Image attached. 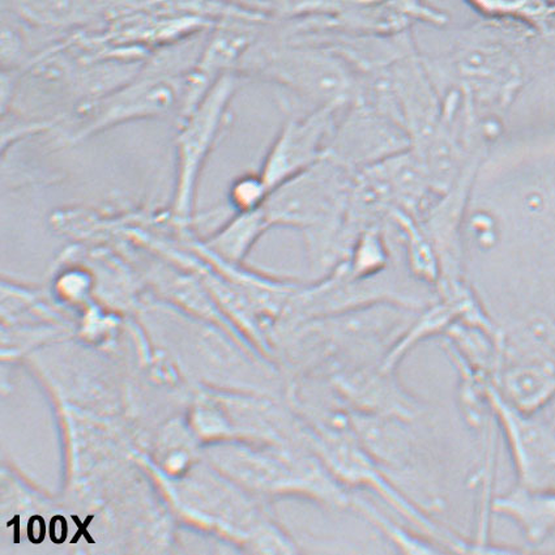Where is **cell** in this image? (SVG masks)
<instances>
[{
    "label": "cell",
    "instance_id": "6da1fadb",
    "mask_svg": "<svg viewBox=\"0 0 555 555\" xmlns=\"http://www.w3.org/2000/svg\"><path fill=\"white\" fill-rule=\"evenodd\" d=\"M535 29L487 21L457 31L448 53L426 60L440 93L456 89L482 120L503 122L527 80L529 42Z\"/></svg>",
    "mask_w": 555,
    "mask_h": 555
},
{
    "label": "cell",
    "instance_id": "7a4b0ae2",
    "mask_svg": "<svg viewBox=\"0 0 555 555\" xmlns=\"http://www.w3.org/2000/svg\"><path fill=\"white\" fill-rule=\"evenodd\" d=\"M356 171L324 155L310 169L274 189L263 207L271 228H295L308 241L317 279L347 260V220Z\"/></svg>",
    "mask_w": 555,
    "mask_h": 555
},
{
    "label": "cell",
    "instance_id": "3957f363",
    "mask_svg": "<svg viewBox=\"0 0 555 555\" xmlns=\"http://www.w3.org/2000/svg\"><path fill=\"white\" fill-rule=\"evenodd\" d=\"M238 73L276 82L312 108L347 107L360 82L359 73L335 50L297 37L282 42L257 41L241 62Z\"/></svg>",
    "mask_w": 555,
    "mask_h": 555
},
{
    "label": "cell",
    "instance_id": "277c9868",
    "mask_svg": "<svg viewBox=\"0 0 555 555\" xmlns=\"http://www.w3.org/2000/svg\"><path fill=\"white\" fill-rule=\"evenodd\" d=\"M237 80L238 76L234 73L222 76L199 104L180 119L176 142V190L171 206L177 221L189 222L193 215L197 182L227 125Z\"/></svg>",
    "mask_w": 555,
    "mask_h": 555
},
{
    "label": "cell",
    "instance_id": "5b68a950",
    "mask_svg": "<svg viewBox=\"0 0 555 555\" xmlns=\"http://www.w3.org/2000/svg\"><path fill=\"white\" fill-rule=\"evenodd\" d=\"M489 400L498 430L505 439L516 480L529 489L555 488V424L538 414L522 413L509 405L494 383Z\"/></svg>",
    "mask_w": 555,
    "mask_h": 555
},
{
    "label": "cell",
    "instance_id": "8992f818",
    "mask_svg": "<svg viewBox=\"0 0 555 555\" xmlns=\"http://www.w3.org/2000/svg\"><path fill=\"white\" fill-rule=\"evenodd\" d=\"M186 76L153 68L87 107L76 139L93 135L130 120L163 116L182 105Z\"/></svg>",
    "mask_w": 555,
    "mask_h": 555
},
{
    "label": "cell",
    "instance_id": "52a82bcc",
    "mask_svg": "<svg viewBox=\"0 0 555 555\" xmlns=\"http://www.w3.org/2000/svg\"><path fill=\"white\" fill-rule=\"evenodd\" d=\"M411 149L403 127L376 108L352 101L337 120L325 155L360 171Z\"/></svg>",
    "mask_w": 555,
    "mask_h": 555
},
{
    "label": "cell",
    "instance_id": "ba28073f",
    "mask_svg": "<svg viewBox=\"0 0 555 555\" xmlns=\"http://www.w3.org/2000/svg\"><path fill=\"white\" fill-rule=\"evenodd\" d=\"M344 108H310L286 119L259 170L271 193L280 184L310 169L325 155Z\"/></svg>",
    "mask_w": 555,
    "mask_h": 555
},
{
    "label": "cell",
    "instance_id": "9c48e42d",
    "mask_svg": "<svg viewBox=\"0 0 555 555\" xmlns=\"http://www.w3.org/2000/svg\"><path fill=\"white\" fill-rule=\"evenodd\" d=\"M494 386L515 410L528 414L542 413L555 400V369L535 357L505 353Z\"/></svg>",
    "mask_w": 555,
    "mask_h": 555
},
{
    "label": "cell",
    "instance_id": "30bf717a",
    "mask_svg": "<svg viewBox=\"0 0 555 555\" xmlns=\"http://www.w3.org/2000/svg\"><path fill=\"white\" fill-rule=\"evenodd\" d=\"M491 513L512 520L532 552L555 533V488L529 489L516 485L508 493L494 498Z\"/></svg>",
    "mask_w": 555,
    "mask_h": 555
},
{
    "label": "cell",
    "instance_id": "8fae6325",
    "mask_svg": "<svg viewBox=\"0 0 555 555\" xmlns=\"http://www.w3.org/2000/svg\"><path fill=\"white\" fill-rule=\"evenodd\" d=\"M270 225L266 220L263 208L254 212L235 214L225 224L208 235L206 242L210 251L222 259L238 263L259 241Z\"/></svg>",
    "mask_w": 555,
    "mask_h": 555
},
{
    "label": "cell",
    "instance_id": "7c38bea8",
    "mask_svg": "<svg viewBox=\"0 0 555 555\" xmlns=\"http://www.w3.org/2000/svg\"><path fill=\"white\" fill-rule=\"evenodd\" d=\"M487 21L516 22L539 30L555 10V0H464Z\"/></svg>",
    "mask_w": 555,
    "mask_h": 555
},
{
    "label": "cell",
    "instance_id": "4fadbf2b",
    "mask_svg": "<svg viewBox=\"0 0 555 555\" xmlns=\"http://www.w3.org/2000/svg\"><path fill=\"white\" fill-rule=\"evenodd\" d=\"M228 8L260 21H301L314 16L327 0H219Z\"/></svg>",
    "mask_w": 555,
    "mask_h": 555
},
{
    "label": "cell",
    "instance_id": "5bb4252c",
    "mask_svg": "<svg viewBox=\"0 0 555 555\" xmlns=\"http://www.w3.org/2000/svg\"><path fill=\"white\" fill-rule=\"evenodd\" d=\"M353 513L362 516L370 525L374 526L378 531L386 535L400 552L410 554H434L443 553V548L434 544L433 541L426 539L423 534H414L406 531L405 528L397 525L387 516L383 515L378 508L370 505L369 502L356 495Z\"/></svg>",
    "mask_w": 555,
    "mask_h": 555
},
{
    "label": "cell",
    "instance_id": "9a60e30c",
    "mask_svg": "<svg viewBox=\"0 0 555 555\" xmlns=\"http://www.w3.org/2000/svg\"><path fill=\"white\" fill-rule=\"evenodd\" d=\"M271 190L258 173L242 175L229 189V204L235 214L254 212L264 207Z\"/></svg>",
    "mask_w": 555,
    "mask_h": 555
},
{
    "label": "cell",
    "instance_id": "2e32d148",
    "mask_svg": "<svg viewBox=\"0 0 555 555\" xmlns=\"http://www.w3.org/2000/svg\"><path fill=\"white\" fill-rule=\"evenodd\" d=\"M67 531V522L62 516H56V518L51 521L50 534L51 540H53L55 544H62V542L66 540Z\"/></svg>",
    "mask_w": 555,
    "mask_h": 555
},
{
    "label": "cell",
    "instance_id": "e0dca14e",
    "mask_svg": "<svg viewBox=\"0 0 555 555\" xmlns=\"http://www.w3.org/2000/svg\"><path fill=\"white\" fill-rule=\"evenodd\" d=\"M29 540L34 544H41L44 538V521L40 516L30 519L28 527Z\"/></svg>",
    "mask_w": 555,
    "mask_h": 555
},
{
    "label": "cell",
    "instance_id": "ac0fdd59",
    "mask_svg": "<svg viewBox=\"0 0 555 555\" xmlns=\"http://www.w3.org/2000/svg\"><path fill=\"white\" fill-rule=\"evenodd\" d=\"M532 552L555 554V533L551 535V538H548L546 541L542 542L541 545L534 547Z\"/></svg>",
    "mask_w": 555,
    "mask_h": 555
},
{
    "label": "cell",
    "instance_id": "d6986e66",
    "mask_svg": "<svg viewBox=\"0 0 555 555\" xmlns=\"http://www.w3.org/2000/svg\"><path fill=\"white\" fill-rule=\"evenodd\" d=\"M548 411H551V420L555 424V400L554 403L547 408Z\"/></svg>",
    "mask_w": 555,
    "mask_h": 555
}]
</instances>
